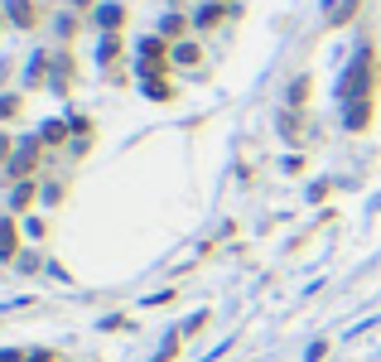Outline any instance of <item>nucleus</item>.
<instances>
[{
    "label": "nucleus",
    "mask_w": 381,
    "mask_h": 362,
    "mask_svg": "<svg viewBox=\"0 0 381 362\" xmlns=\"http://www.w3.org/2000/svg\"><path fill=\"white\" fill-rule=\"evenodd\" d=\"M39 145H44V140H24V145H19V155H15V160H10V179H29V170H34V165H39Z\"/></svg>",
    "instance_id": "3"
},
{
    "label": "nucleus",
    "mask_w": 381,
    "mask_h": 362,
    "mask_svg": "<svg viewBox=\"0 0 381 362\" xmlns=\"http://www.w3.org/2000/svg\"><path fill=\"white\" fill-rule=\"evenodd\" d=\"M5 19L15 29H34L39 24V10H34V0H5Z\"/></svg>",
    "instance_id": "4"
},
{
    "label": "nucleus",
    "mask_w": 381,
    "mask_h": 362,
    "mask_svg": "<svg viewBox=\"0 0 381 362\" xmlns=\"http://www.w3.org/2000/svg\"><path fill=\"white\" fill-rule=\"evenodd\" d=\"M372 88H377V49L372 44H362L357 49V63L343 73V101L353 106V101H372Z\"/></svg>",
    "instance_id": "1"
},
{
    "label": "nucleus",
    "mask_w": 381,
    "mask_h": 362,
    "mask_svg": "<svg viewBox=\"0 0 381 362\" xmlns=\"http://www.w3.org/2000/svg\"><path fill=\"white\" fill-rule=\"evenodd\" d=\"M116 54H121V39H116V34H106V39H101V49H96V58H101V63H111Z\"/></svg>",
    "instance_id": "15"
},
{
    "label": "nucleus",
    "mask_w": 381,
    "mask_h": 362,
    "mask_svg": "<svg viewBox=\"0 0 381 362\" xmlns=\"http://www.w3.org/2000/svg\"><path fill=\"white\" fill-rule=\"evenodd\" d=\"M232 10H237V5H227V0H208V5L193 15V24H198V29H212V24H217V19H227Z\"/></svg>",
    "instance_id": "5"
},
{
    "label": "nucleus",
    "mask_w": 381,
    "mask_h": 362,
    "mask_svg": "<svg viewBox=\"0 0 381 362\" xmlns=\"http://www.w3.org/2000/svg\"><path fill=\"white\" fill-rule=\"evenodd\" d=\"M184 29H189V19H184V15H179V10H174V15H164V19H160V39H164V34H169V39H174V34H184Z\"/></svg>",
    "instance_id": "10"
},
{
    "label": "nucleus",
    "mask_w": 381,
    "mask_h": 362,
    "mask_svg": "<svg viewBox=\"0 0 381 362\" xmlns=\"http://www.w3.org/2000/svg\"><path fill=\"white\" fill-rule=\"evenodd\" d=\"M63 135H68V121H44V131H39V140H44V145H58Z\"/></svg>",
    "instance_id": "11"
},
{
    "label": "nucleus",
    "mask_w": 381,
    "mask_h": 362,
    "mask_svg": "<svg viewBox=\"0 0 381 362\" xmlns=\"http://www.w3.org/2000/svg\"><path fill=\"white\" fill-rule=\"evenodd\" d=\"M19 111V97H0V116H15Z\"/></svg>",
    "instance_id": "16"
},
{
    "label": "nucleus",
    "mask_w": 381,
    "mask_h": 362,
    "mask_svg": "<svg viewBox=\"0 0 381 362\" xmlns=\"http://www.w3.org/2000/svg\"><path fill=\"white\" fill-rule=\"evenodd\" d=\"M145 97H150V101H169V97H174V88H169L164 78H145Z\"/></svg>",
    "instance_id": "9"
},
{
    "label": "nucleus",
    "mask_w": 381,
    "mask_h": 362,
    "mask_svg": "<svg viewBox=\"0 0 381 362\" xmlns=\"http://www.w3.org/2000/svg\"><path fill=\"white\" fill-rule=\"evenodd\" d=\"M372 126V101H353L348 106V131H367Z\"/></svg>",
    "instance_id": "6"
},
{
    "label": "nucleus",
    "mask_w": 381,
    "mask_h": 362,
    "mask_svg": "<svg viewBox=\"0 0 381 362\" xmlns=\"http://www.w3.org/2000/svg\"><path fill=\"white\" fill-rule=\"evenodd\" d=\"M73 5H78V10H96V0H73Z\"/></svg>",
    "instance_id": "18"
},
{
    "label": "nucleus",
    "mask_w": 381,
    "mask_h": 362,
    "mask_svg": "<svg viewBox=\"0 0 381 362\" xmlns=\"http://www.w3.org/2000/svg\"><path fill=\"white\" fill-rule=\"evenodd\" d=\"M309 88H314L309 78H294V83H289V106H294V111H299V106L309 101Z\"/></svg>",
    "instance_id": "13"
},
{
    "label": "nucleus",
    "mask_w": 381,
    "mask_h": 362,
    "mask_svg": "<svg viewBox=\"0 0 381 362\" xmlns=\"http://www.w3.org/2000/svg\"><path fill=\"white\" fill-rule=\"evenodd\" d=\"M5 150H10V140H5V135H0V155H5Z\"/></svg>",
    "instance_id": "19"
},
{
    "label": "nucleus",
    "mask_w": 381,
    "mask_h": 362,
    "mask_svg": "<svg viewBox=\"0 0 381 362\" xmlns=\"http://www.w3.org/2000/svg\"><path fill=\"white\" fill-rule=\"evenodd\" d=\"M92 19H96L101 34H121V24H126V5H121V0H101V5L92 10Z\"/></svg>",
    "instance_id": "2"
},
{
    "label": "nucleus",
    "mask_w": 381,
    "mask_h": 362,
    "mask_svg": "<svg viewBox=\"0 0 381 362\" xmlns=\"http://www.w3.org/2000/svg\"><path fill=\"white\" fill-rule=\"evenodd\" d=\"M24 362H53V353L49 348H34V353H24Z\"/></svg>",
    "instance_id": "17"
},
{
    "label": "nucleus",
    "mask_w": 381,
    "mask_h": 362,
    "mask_svg": "<svg viewBox=\"0 0 381 362\" xmlns=\"http://www.w3.org/2000/svg\"><path fill=\"white\" fill-rule=\"evenodd\" d=\"M174 63H203V49L189 44V39H184V44H174Z\"/></svg>",
    "instance_id": "12"
},
{
    "label": "nucleus",
    "mask_w": 381,
    "mask_h": 362,
    "mask_svg": "<svg viewBox=\"0 0 381 362\" xmlns=\"http://www.w3.org/2000/svg\"><path fill=\"white\" fill-rule=\"evenodd\" d=\"M15 247H19V232H15V222H10V217H0V261H10V256H15Z\"/></svg>",
    "instance_id": "7"
},
{
    "label": "nucleus",
    "mask_w": 381,
    "mask_h": 362,
    "mask_svg": "<svg viewBox=\"0 0 381 362\" xmlns=\"http://www.w3.org/2000/svg\"><path fill=\"white\" fill-rule=\"evenodd\" d=\"M29 198H34V183H15V193H10V208H29Z\"/></svg>",
    "instance_id": "14"
},
{
    "label": "nucleus",
    "mask_w": 381,
    "mask_h": 362,
    "mask_svg": "<svg viewBox=\"0 0 381 362\" xmlns=\"http://www.w3.org/2000/svg\"><path fill=\"white\" fill-rule=\"evenodd\" d=\"M357 10H362V0H338V5H328V24L338 29V24H348Z\"/></svg>",
    "instance_id": "8"
}]
</instances>
